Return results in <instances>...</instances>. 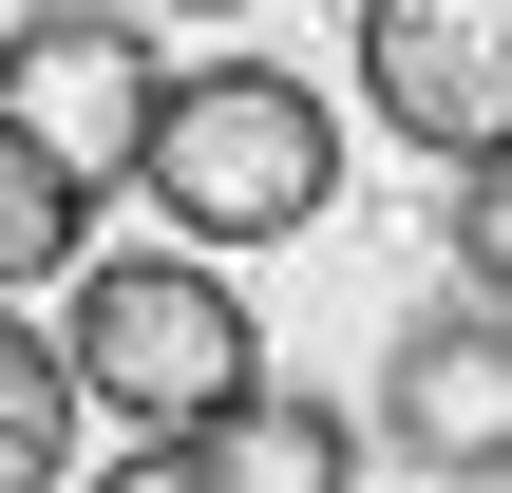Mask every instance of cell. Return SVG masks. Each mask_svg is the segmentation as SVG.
<instances>
[{
	"label": "cell",
	"mask_w": 512,
	"mask_h": 493,
	"mask_svg": "<svg viewBox=\"0 0 512 493\" xmlns=\"http://www.w3.org/2000/svg\"><path fill=\"white\" fill-rule=\"evenodd\" d=\"M152 209H171V247H285V228H323V190H342V95L323 76H285V57H209V76H171V133H152V171H133Z\"/></svg>",
	"instance_id": "cell-1"
},
{
	"label": "cell",
	"mask_w": 512,
	"mask_h": 493,
	"mask_svg": "<svg viewBox=\"0 0 512 493\" xmlns=\"http://www.w3.org/2000/svg\"><path fill=\"white\" fill-rule=\"evenodd\" d=\"M76 380L114 418H152V456H190L266 399V323L228 304L209 247H114V266H76Z\"/></svg>",
	"instance_id": "cell-2"
},
{
	"label": "cell",
	"mask_w": 512,
	"mask_h": 493,
	"mask_svg": "<svg viewBox=\"0 0 512 493\" xmlns=\"http://www.w3.org/2000/svg\"><path fill=\"white\" fill-rule=\"evenodd\" d=\"M361 114L437 171H512V0H361Z\"/></svg>",
	"instance_id": "cell-3"
},
{
	"label": "cell",
	"mask_w": 512,
	"mask_h": 493,
	"mask_svg": "<svg viewBox=\"0 0 512 493\" xmlns=\"http://www.w3.org/2000/svg\"><path fill=\"white\" fill-rule=\"evenodd\" d=\"M380 437L418 456V475H456V493H494L512 475V304H418L399 342H380Z\"/></svg>",
	"instance_id": "cell-4"
},
{
	"label": "cell",
	"mask_w": 512,
	"mask_h": 493,
	"mask_svg": "<svg viewBox=\"0 0 512 493\" xmlns=\"http://www.w3.org/2000/svg\"><path fill=\"white\" fill-rule=\"evenodd\" d=\"M19 133H57L95 190L114 171H152V133H171V57H152V19H19Z\"/></svg>",
	"instance_id": "cell-5"
},
{
	"label": "cell",
	"mask_w": 512,
	"mask_h": 493,
	"mask_svg": "<svg viewBox=\"0 0 512 493\" xmlns=\"http://www.w3.org/2000/svg\"><path fill=\"white\" fill-rule=\"evenodd\" d=\"M190 456H209V493H361V418L266 380V399H247L228 437H190Z\"/></svg>",
	"instance_id": "cell-6"
},
{
	"label": "cell",
	"mask_w": 512,
	"mask_h": 493,
	"mask_svg": "<svg viewBox=\"0 0 512 493\" xmlns=\"http://www.w3.org/2000/svg\"><path fill=\"white\" fill-rule=\"evenodd\" d=\"M76 228H95V171H76L57 133H19V114H0V285H57V266H76Z\"/></svg>",
	"instance_id": "cell-7"
},
{
	"label": "cell",
	"mask_w": 512,
	"mask_h": 493,
	"mask_svg": "<svg viewBox=\"0 0 512 493\" xmlns=\"http://www.w3.org/2000/svg\"><path fill=\"white\" fill-rule=\"evenodd\" d=\"M76 399H95V380L19 323V342H0V493H57L76 475Z\"/></svg>",
	"instance_id": "cell-8"
},
{
	"label": "cell",
	"mask_w": 512,
	"mask_h": 493,
	"mask_svg": "<svg viewBox=\"0 0 512 493\" xmlns=\"http://www.w3.org/2000/svg\"><path fill=\"white\" fill-rule=\"evenodd\" d=\"M456 285H475V304H512V171H475V190H456Z\"/></svg>",
	"instance_id": "cell-9"
},
{
	"label": "cell",
	"mask_w": 512,
	"mask_h": 493,
	"mask_svg": "<svg viewBox=\"0 0 512 493\" xmlns=\"http://www.w3.org/2000/svg\"><path fill=\"white\" fill-rule=\"evenodd\" d=\"M95 493H209V456H133V475H95Z\"/></svg>",
	"instance_id": "cell-10"
}]
</instances>
